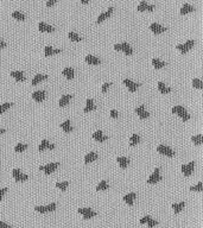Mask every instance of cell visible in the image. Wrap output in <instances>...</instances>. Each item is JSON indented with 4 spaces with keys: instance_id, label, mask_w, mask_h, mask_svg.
Masks as SVG:
<instances>
[{
    "instance_id": "obj_13",
    "label": "cell",
    "mask_w": 203,
    "mask_h": 228,
    "mask_svg": "<svg viewBox=\"0 0 203 228\" xmlns=\"http://www.w3.org/2000/svg\"><path fill=\"white\" fill-rule=\"evenodd\" d=\"M150 29L155 32V34H160V32H164L165 30H166V27L160 25L159 23H156V21H153V23H151V25H150Z\"/></svg>"
},
{
    "instance_id": "obj_40",
    "label": "cell",
    "mask_w": 203,
    "mask_h": 228,
    "mask_svg": "<svg viewBox=\"0 0 203 228\" xmlns=\"http://www.w3.org/2000/svg\"><path fill=\"white\" fill-rule=\"evenodd\" d=\"M26 148H27L26 143H18V144L14 146V151H16V152H21L23 150H25Z\"/></svg>"
},
{
    "instance_id": "obj_38",
    "label": "cell",
    "mask_w": 203,
    "mask_h": 228,
    "mask_svg": "<svg viewBox=\"0 0 203 228\" xmlns=\"http://www.w3.org/2000/svg\"><path fill=\"white\" fill-rule=\"evenodd\" d=\"M191 140H192V143H195L196 145H200V144L203 141V135L201 133L196 134V135H192V137H191Z\"/></svg>"
},
{
    "instance_id": "obj_39",
    "label": "cell",
    "mask_w": 203,
    "mask_h": 228,
    "mask_svg": "<svg viewBox=\"0 0 203 228\" xmlns=\"http://www.w3.org/2000/svg\"><path fill=\"white\" fill-rule=\"evenodd\" d=\"M68 37L70 38L71 40H81V36L77 34V32H75V31H69V34H68Z\"/></svg>"
},
{
    "instance_id": "obj_50",
    "label": "cell",
    "mask_w": 203,
    "mask_h": 228,
    "mask_svg": "<svg viewBox=\"0 0 203 228\" xmlns=\"http://www.w3.org/2000/svg\"><path fill=\"white\" fill-rule=\"evenodd\" d=\"M6 191H7V188H2V189H1V190H0V200L2 198V195L5 194Z\"/></svg>"
},
{
    "instance_id": "obj_10",
    "label": "cell",
    "mask_w": 203,
    "mask_h": 228,
    "mask_svg": "<svg viewBox=\"0 0 203 228\" xmlns=\"http://www.w3.org/2000/svg\"><path fill=\"white\" fill-rule=\"evenodd\" d=\"M194 168H195V162H190L189 164H183L182 165L183 174L185 175V176H189V175L192 174Z\"/></svg>"
},
{
    "instance_id": "obj_19",
    "label": "cell",
    "mask_w": 203,
    "mask_h": 228,
    "mask_svg": "<svg viewBox=\"0 0 203 228\" xmlns=\"http://www.w3.org/2000/svg\"><path fill=\"white\" fill-rule=\"evenodd\" d=\"M96 106L94 105V100L92 98H88L86 101V107L83 108V112H89V111H94Z\"/></svg>"
},
{
    "instance_id": "obj_12",
    "label": "cell",
    "mask_w": 203,
    "mask_h": 228,
    "mask_svg": "<svg viewBox=\"0 0 203 228\" xmlns=\"http://www.w3.org/2000/svg\"><path fill=\"white\" fill-rule=\"evenodd\" d=\"M124 83L127 86L131 92H134L137 90V88L140 86V83H138V82H134V81H132L131 79H124Z\"/></svg>"
},
{
    "instance_id": "obj_52",
    "label": "cell",
    "mask_w": 203,
    "mask_h": 228,
    "mask_svg": "<svg viewBox=\"0 0 203 228\" xmlns=\"http://www.w3.org/2000/svg\"><path fill=\"white\" fill-rule=\"evenodd\" d=\"M5 47H6V43L1 39V38H0V48H5Z\"/></svg>"
},
{
    "instance_id": "obj_5",
    "label": "cell",
    "mask_w": 203,
    "mask_h": 228,
    "mask_svg": "<svg viewBox=\"0 0 203 228\" xmlns=\"http://www.w3.org/2000/svg\"><path fill=\"white\" fill-rule=\"evenodd\" d=\"M77 212H79L80 214L83 215V217H84L86 220H87V219H90V217H93V216L96 215V212L90 208H80V209H77Z\"/></svg>"
},
{
    "instance_id": "obj_24",
    "label": "cell",
    "mask_w": 203,
    "mask_h": 228,
    "mask_svg": "<svg viewBox=\"0 0 203 228\" xmlns=\"http://www.w3.org/2000/svg\"><path fill=\"white\" fill-rule=\"evenodd\" d=\"M11 76H13L14 79L18 81H23L25 79V74L21 70H12L11 71Z\"/></svg>"
},
{
    "instance_id": "obj_41",
    "label": "cell",
    "mask_w": 203,
    "mask_h": 228,
    "mask_svg": "<svg viewBox=\"0 0 203 228\" xmlns=\"http://www.w3.org/2000/svg\"><path fill=\"white\" fill-rule=\"evenodd\" d=\"M68 185H69V182H68V181L57 182V183H56V187H57V188H60L61 190H65Z\"/></svg>"
},
{
    "instance_id": "obj_44",
    "label": "cell",
    "mask_w": 203,
    "mask_h": 228,
    "mask_svg": "<svg viewBox=\"0 0 203 228\" xmlns=\"http://www.w3.org/2000/svg\"><path fill=\"white\" fill-rule=\"evenodd\" d=\"M192 86L196 88H202L203 87V82L200 79H197V77H195V79H192Z\"/></svg>"
},
{
    "instance_id": "obj_37",
    "label": "cell",
    "mask_w": 203,
    "mask_h": 228,
    "mask_svg": "<svg viewBox=\"0 0 203 228\" xmlns=\"http://www.w3.org/2000/svg\"><path fill=\"white\" fill-rule=\"evenodd\" d=\"M12 17H14L16 19H19V20H24V19H25V14L23 13L21 11H19V10H16V11H13V12H12Z\"/></svg>"
},
{
    "instance_id": "obj_26",
    "label": "cell",
    "mask_w": 203,
    "mask_h": 228,
    "mask_svg": "<svg viewBox=\"0 0 203 228\" xmlns=\"http://www.w3.org/2000/svg\"><path fill=\"white\" fill-rule=\"evenodd\" d=\"M73 98V95L71 94H65L63 95V96H61V99H60V101H58V105L61 106V107H63V106H65V105H68V102L70 101V99Z\"/></svg>"
},
{
    "instance_id": "obj_20",
    "label": "cell",
    "mask_w": 203,
    "mask_h": 228,
    "mask_svg": "<svg viewBox=\"0 0 203 228\" xmlns=\"http://www.w3.org/2000/svg\"><path fill=\"white\" fill-rule=\"evenodd\" d=\"M62 74L64 75L68 79H73L75 75V70L73 67H65L63 70H62Z\"/></svg>"
},
{
    "instance_id": "obj_21",
    "label": "cell",
    "mask_w": 203,
    "mask_h": 228,
    "mask_svg": "<svg viewBox=\"0 0 203 228\" xmlns=\"http://www.w3.org/2000/svg\"><path fill=\"white\" fill-rule=\"evenodd\" d=\"M116 162L119 163V165H120L121 168H126L129 163V157H125V156H119V157L116 158Z\"/></svg>"
},
{
    "instance_id": "obj_31",
    "label": "cell",
    "mask_w": 203,
    "mask_h": 228,
    "mask_svg": "<svg viewBox=\"0 0 203 228\" xmlns=\"http://www.w3.org/2000/svg\"><path fill=\"white\" fill-rule=\"evenodd\" d=\"M158 89L162 92V93H169V92H171V87H169V86H166L164 82H162V81H159L158 82Z\"/></svg>"
},
{
    "instance_id": "obj_15",
    "label": "cell",
    "mask_w": 203,
    "mask_h": 228,
    "mask_svg": "<svg viewBox=\"0 0 203 228\" xmlns=\"http://www.w3.org/2000/svg\"><path fill=\"white\" fill-rule=\"evenodd\" d=\"M120 50H122L126 55L133 54V48L131 47L127 42H122V43H120Z\"/></svg>"
},
{
    "instance_id": "obj_18",
    "label": "cell",
    "mask_w": 203,
    "mask_h": 228,
    "mask_svg": "<svg viewBox=\"0 0 203 228\" xmlns=\"http://www.w3.org/2000/svg\"><path fill=\"white\" fill-rule=\"evenodd\" d=\"M55 148V144L47 141V139H43L41 144L38 145V150H39V151H43V150H45V148Z\"/></svg>"
},
{
    "instance_id": "obj_35",
    "label": "cell",
    "mask_w": 203,
    "mask_h": 228,
    "mask_svg": "<svg viewBox=\"0 0 203 228\" xmlns=\"http://www.w3.org/2000/svg\"><path fill=\"white\" fill-rule=\"evenodd\" d=\"M184 206H185V202L182 201V202H179V203H174V204H172V208L175 210V213H179V212L184 208Z\"/></svg>"
},
{
    "instance_id": "obj_32",
    "label": "cell",
    "mask_w": 203,
    "mask_h": 228,
    "mask_svg": "<svg viewBox=\"0 0 203 228\" xmlns=\"http://www.w3.org/2000/svg\"><path fill=\"white\" fill-rule=\"evenodd\" d=\"M171 111H172V113L178 114L179 116H182L183 114H184V113H185V112H187V109H185V108H184V107H182V106H174Z\"/></svg>"
},
{
    "instance_id": "obj_25",
    "label": "cell",
    "mask_w": 203,
    "mask_h": 228,
    "mask_svg": "<svg viewBox=\"0 0 203 228\" xmlns=\"http://www.w3.org/2000/svg\"><path fill=\"white\" fill-rule=\"evenodd\" d=\"M190 11H195V7L192 6L191 4H189V2H184L182 5V7H181V13H188V12H190Z\"/></svg>"
},
{
    "instance_id": "obj_42",
    "label": "cell",
    "mask_w": 203,
    "mask_h": 228,
    "mask_svg": "<svg viewBox=\"0 0 203 228\" xmlns=\"http://www.w3.org/2000/svg\"><path fill=\"white\" fill-rule=\"evenodd\" d=\"M203 189V183L202 182H198L197 184H195V185H191L190 187V190H192V191H201Z\"/></svg>"
},
{
    "instance_id": "obj_53",
    "label": "cell",
    "mask_w": 203,
    "mask_h": 228,
    "mask_svg": "<svg viewBox=\"0 0 203 228\" xmlns=\"http://www.w3.org/2000/svg\"><path fill=\"white\" fill-rule=\"evenodd\" d=\"M1 133H5V128L0 127V134H1Z\"/></svg>"
},
{
    "instance_id": "obj_3",
    "label": "cell",
    "mask_w": 203,
    "mask_h": 228,
    "mask_svg": "<svg viewBox=\"0 0 203 228\" xmlns=\"http://www.w3.org/2000/svg\"><path fill=\"white\" fill-rule=\"evenodd\" d=\"M194 44H195V40L194 39H189V40H187L184 44H177V49L178 50H181V52L182 54H185L189 49H191V48L194 47Z\"/></svg>"
},
{
    "instance_id": "obj_27",
    "label": "cell",
    "mask_w": 203,
    "mask_h": 228,
    "mask_svg": "<svg viewBox=\"0 0 203 228\" xmlns=\"http://www.w3.org/2000/svg\"><path fill=\"white\" fill-rule=\"evenodd\" d=\"M45 79H47V74H41V73H38V74L34 75V79H32V81H31V82H32V84L34 86V84H37L39 81L45 80Z\"/></svg>"
},
{
    "instance_id": "obj_51",
    "label": "cell",
    "mask_w": 203,
    "mask_h": 228,
    "mask_svg": "<svg viewBox=\"0 0 203 228\" xmlns=\"http://www.w3.org/2000/svg\"><path fill=\"white\" fill-rule=\"evenodd\" d=\"M56 2V0H47V6H51L52 4H55Z\"/></svg>"
},
{
    "instance_id": "obj_7",
    "label": "cell",
    "mask_w": 203,
    "mask_h": 228,
    "mask_svg": "<svg viewBox=\"0 0 203 228\" xmlns=\"http://www.w3.org/2000/svg\"><path fill=\"white\" fill-rule=\"evenodd\" d=\"M12 174H13V177L14 180L17 182H21V181H25L29 178V176L26 174H23L19 169H13V171H12Z\"/></svg>"
},
{
    "instance_id": "obj_6",
    "label": "cell",
    "mask_w": 203,
    "mask_h": 228,
    "mask_svg": "<svg viewBox=\"0 0 203 228\" xmlns=\"http://www.w3.org/2000/svg\"><path fill=\"white\" fill-rule=\"evenodd\" d=\"M156 7L155 4H149L147 1H145V0H142L140 2H139V5L137 7V10L138 11H144V10H147V11H152L153 8Z\"/></svg>"
},
{
    "instance_id": "obj_16",
    "label": "cell",
    "mask_w": 203,
    "mask_h": 228,
    "mask_svg": "<svg viewBox=\"0 0 203 228\" xmlns=\"http://www.w3.org/2000/svg\"><path fill=\"white\" fill-rule=\"evenodd\" d=\"M38 27L41 31H47V32H52L55 30V27L52 25H49L45 21H39L38 23Z\"/></svg>"
},
{
    "instance_id": "obj_34",
    "label": "cell",
    "mask_w": 203,
    "mask_h": 228,
    "mask_svg": "<svg viewBox=\"0 0 203 228\" xmlns=\"http://www.w3.org/2000/svg\"><path fill=\"white\" fill-rule=\"evenodd\" d=\"M140 141V135L137 133H133L129 137V145H135Z\"/></svg>"
},
{
    "instance_id": "obj_22",
    "label": "cell",
    "mask_w": 203,
    "mask_h": 228,
    "mask_svg": "<svg viewBox=\"0 0 203 228\" xmlns=\"http://www.w3.org/2000/svg\"><path fill=\"white\" fill-rule=\"evenodd\" d=\"M58 52H61V49H55L51 45H47V47L44 48V54H45V56H50V55L52 54H58Z\"/></svg>"
},
{
    "instance_id": "obj_14",
    "label": "cell",
    "mask_w": 203,
    "mask_h": 228,
    "mask_svg": "<svg viewBox=\"0 0 203 228\" xmlns=\"http://www.w3.org/2000/svg\"><path fill=\"white\" fill-rule=\"evenodd\" d=\"M113 10H114V7L109 6L108 10H106V11H103L102 13L99 14V17H97V19H96V23H100V21H102L103 19H106L107 17H109V16H111V13L113 12Z\"/></svg>"
},
{
    "instance_id": "obj_49",
    "label": "cell",
    "mask_w": 203,
    "mask_h": 228,
    "mask_svg": "<svg viewBox=\"0 0 203 228\" xmlns=\"http://www.w3.org/2000/svg\"><path fill=\"white\" fill-rule=\"evenodd\" d=\"M0 228H11V227H10V225H7L6 222L0 221Z\"/></svg>"
},
{
    "instance_id": "obj_48",
    "label": "cell",
    "mask_w": 203,
    "mask_h": 228,
    "mask_svg": "<svg viewBox=\"0 0 203 228\" xmlns=\"http://www.w3.org/2000/svg\"><path fill=\"white\" fill-rule=\"evenodd\" d=\"M118 115H119V113H118L116 109H111V116L112 118H118Z\"/></svg>"
},
{
    "instance_id": "obj_9",
    "label": "cell",
    "mask_w": 203,
    "mask_h": 228,
    "mask_svg": "<svg viewBox=\"0 0 203 228\" xmlns=\"http://www.w3.org/2000/svg\"><path fill=\"white\" fill-rule=\"evenodd\" d=\"M162 181V176L159 174V168H156L155 169V171H153V174L151 175L149 177V180H147V183H156V182H159Z\"/></svg>"
},
{
    "instance_id": "obj_29",
    "label": "cell",
    "mask_w": 203,
    "mask_h": 228,
    "mask_svg": "<svg viewBox=\"0 0 203 228\" xmlns=\"http://www.w3.org/2000/svg\"><path fill=\"white\" fill-rule=\"evenodd\" d=\"M97 153L96 152H94V151H92V152H88V153L84 156V162L86 163H89V162H93L95 161V159H97Z\"/></svg>"
},
{
    "instance_id": "obj_2",
    "label": "cell",
    "mask_w": 203,
    "mask_h": 228,
    "mask_svg": "<svg viewBox=\"0 0 203 228\" xmlns=\"http://www.w3.org/2000/svg\"><path fill=\"white\" fill-rule=\"evenodd\" d=\"M157 151H158L159 153L165 154V156H169V157H172V156L175 154V151H174L172 148H169L168 145H164V144L158 145V146H157Z\"/></svg>"
},
{
    "instance_id": "obj_8",
    "label": "cell",
    "mask_w": 203,
    "mask_h": 228,
    "mask_svg": "<svg viewBox=\"0 0 203 228\" xmlns=\"http://www.w3.org/2000/svg\"><path fill=\"white\" fill-rule=\"evenodd\" d=\"M134 111H135V113L138 114L142 119L150 116V113L145 109V105H139V106H137V107L134 108Z\"/></svg>"
},
{
    "instance_id": "obj_43",
    "label": "cell",
    "mask_w": 203,
    "mask_h": 228,
    "mask_svg": "<svg viewBox=\"0 0 203 228\" xmlns=\"http://www.w3.org/2000/svg\"><path fill=\"white\" fill-rule=\"evenodd\" d=\"M12 105H13L12 102H4V103H1L0 105V114L2 113V112H5L7 108H10Z\"/></svg>"
},
{
    "instance_id": "obj_23",
    "label": "cell",
    "mask_w": 203,
    "mask_h": 228,
    "mask_svg": "<svg viewBox=\"0 0 203 228\" xmlns=\"http://www.w3.org/2000/svg\"><path fill=\"white\" fill-rule=\"evenodd\" d=\"M61 127H62V130H63L64 132H67V133L71 132V131H73V126H71L70 119H67L65 121H63L61 124Z\"/></svg>"
},
{
    "instance_id": "obj_28",
    "label": "cell",
    "mask_w": 203,
    "mask_h": 228,
    "mask_svg": "<svg viewBox=\"0 0 203 228\" xmlns=\"http://www.w3.org/2000/svg\"><path fill=\"white\" fill-rule=\"evenodd\" d=\"M86 61H87L88 63H90V64H99V63L101 62V60H100L99 57L94 56V55H87V56H86Z\"/></svg>"
},
{
    "instance_id": "obj_17",
    "label": "cell",
    "mask_w": 203,
    "mask_h": 228,
    "mask_svg": "<svg viewBox=\"0 0 203 228\" xmlns=\"http://www.w3.org/2000/svg\"><path fill=\"white\" fill-rule=\"evenodd\" d=\"M93 138L94 139H96L97 141H106L107 139H108V135H106V134L102 133V131H96V132H94L93 133Z\"/></svg>"
},
{
    "instance_id": "obj_30",
    "label": "cell",
    "mask_w": 203,
    "mask_h": 228,
    "mask_svg": "<svg viewBox=\"0 0 203 228\" xmlns=\"http://www.w3.org/2000/svg\"><path fill=\"white\" fill-rule=\"evenodd\" d=\"M135 196H137V194L135 193H129V194H126L125 196H124V200H125V202L126 203H129V204H133V201H134Z\"/></svg>"
},
{
    "instance_id": "obj_4",
    "label": "cell",
    "mask_w": 203,
    "mask_h": 228,
    "mask_svg": "<svg viewBox=\"0 0 203 228\" xmlns=\"http://www.w3.org/2000/svg\"><path fill=\"white\" fill-rule=\"evenodd\" d=\"M56 209V203L55 202H51L50 204L47 206H36L34 207V210L39 212V213H47V212H52Z\"/></svg>"
},
{
    "instance_id": "obj_45",
    "label": "cell",
    "mask_w": 203,
    "mask_h": 228,
    "mask_svg": "<svg viewBox=\"0 0 203 228\" xmlns=\"http://www.w3.org/2000/svg\"><path fill=\"white\" fill-rule=\"evenodd\" d=\"M157 225H158V221L155 220V219H150L149 221H147V226H149V228L155 227V226H157Z\"/></svg>"
},
{
    "instance_id": "obj_47",
    "label": "cell",
    "mask_w": 203,
    "mask_h": 228,
    "mask_svg": "<svg viewBox=\"0 0 203 228\" xmlns=\"http://www.w3.org/2000/svg\"><path fill=\"white\" fill-rule=\"evenodd\" d=\"M150 219H151V216H150V215H145L142 219H140V221H139V222H140V223H145V222L149 221Z\"/></svg>"
},
{
    "instance_id": "obj_46",
    "label": "cell",
    "mask_w": 203,
    "mask_h": 228,
    "mask_svg": "<svg viewBox=\"0 0 203 228\" xmlns=\"http://www.w3.org/2000/svg\"><path fill=\"white\" fill-rule=\"evenodd\" d=\"M111 84H112V82H109V81H108V82H105V83L102 84L101 90H102V92H106V90H107V88H108Z\"/></svg>"
},
{
    "instance_id": "obj_33",
    "label": "cell",
    "mask_w": 203,
    "mask_h": 228,
    "mask_svg": "<svg viewBox=\"0 0 203 228\" xmlns=\"http://www.w3.org/2000/svg\"><path fill=\"white\" fill-rule=\"evenodd\" d=\"M152 64H153V66H155L156 68H158V69H159V68L165 67V64H166V63H165L164 61L157 58V57H153V58H152Z\"/></svg>"
},
{
    "instance_id": "obj_1",
    "label": "cell",
    "mask_w": 203,
    "mask_h": 228,
    "mask_svg": "<svg viewBox=\"0 0 203 228\" xmlns=\"http://www.w3.org/2000/svg\"><path fill=\"white\" fill-rule=\"evenodd\" d=\"M58 165H60V162H52V163H49L47 165H41L39 170L44 171L45 174H51L52 171H55L56 169L58 168Z\"/></svg>"
},
{
    "instance_id": "obj_36",
    "label": "cell",
    "mask_w": 203,
    "mask_h": 228,
    "mask_svg": "<svg viewBox=\"0 0 203 228\" xmlns=\"http://www.w3.org/2000/svg\"><path fill=\"white\" fill-rule=\"evenodd\" d=\"M109 188V184L107 181H101L97 185H96V190H107Z\"/></svg>"
},
{
    "instance_id": "obj_11",
    "label": "cell",
    "mask_w": 203,
    "mask_h": 228,
    "mask_svg": "<svg viewBox=\"0 0 203 228\" xmlns=\"http://www.w3.org/2000/svg\"><path fill=\"white\" fill-rule=\"evenodd\" d=\"M45 95H47V92L44 89H39V90H34L32 93V99L36 101H42L45 99Z\"/></svg>"
}]
</instances>
